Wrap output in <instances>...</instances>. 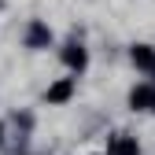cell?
<instances>
[{
    "label": "cell",
    "mask_w": 155,
    "mask_h": 155,
    "mask_svg": "<svg viewBox=\"0 0 155 155\" xmlns=\"http://www.w3.org/2000/svg\"><path fill=\"white\" fill-rule=\"evenodd\" d=\"M74 96V78H63V81H55V85H48V92H45V100L48 104H67Z\"/></svg>",
    "instance_id": "obj_3"
},
{
    "label": "cell",
    "mask_w": 155,
    "mask_h": 155,
    "mask_svg": "<svg viewBox=\"0 0 155 155\" xmlns=\"http://www.w3.org/2000/svg\"><path fill=\"white\" fill-rule=\"evenodd\" d=\"M133 63L140 70H155V48L151 45H133Z\"/></svg>",
    "instance_id": "obj_6"
},
{
    "label": "cell",
    "mask_w": 155,
    "mask_h": 155,
    "mask_svg": "<svg viewBox=\"0 0 155 155\" xmlns=\"http://www.w3.org/2000/svg\"><path fill=\"white\" fill-rule=\"evenodd\" d=\"M129 107L133 111H148V107H155V89L151 85H137L129 92Z\"/></svg>",
    "instance_id": "obj_4"
},
{
    "label": "cell",
    "mask_w": 155,
    "mask_h": 155,
    "mask_svg": "<svg viewBox=\"0 0 155 155\" xmlns=\"http://www.w3.org/2000/svg\"><path fill=\"white\" fill-rule=\"evenodd\" d=\"M48 45H52V30L45 22H30V30H26V48H48Z\"/></svg>",
    "instance_id": "obj_1"
},
{
    "label": "cell",
    "mask_w": 155,
    "mask_h": 155,
    "mask_svg": "<svg viewBox=\"0 0 155 155\" xmlns=\"http://www.w3.org/2000/svg\"><path fill=\"white\" fill-rule=\"evenodd\" d=\"M0 137H4V126H0Z\"/></svg>",
    "instance_id": "obj_7"
},
{
    "label": "cell",
    "mask_w": 155,
    "mask_h": 155,
    "mask_svg": "<svg viewBox=\"0 0 155 155\" xmlns=\"http://www.w3.org/2000/svg\"><path fill=\"white\" fill-rule=\"evenodd\" d=\"M63 63H67L70 70H85L89 55H85V48H81V45H67V48H63Z\"/></svg>",
    "instance_id": "obj_5"
},
{
    "label": "cell",
    "mask_w": 155,
    "mask_h": 155,
    "mask_svg": "<svg viewBox=\"0 0 155 155\" xmlns=\"http://www.w3.org/2000/svg\"><path fill=\"white\" fill-rule=\"evenodd\" d=\"M107 155H140V144H137V137H126V133H118V137H111Z\"/></svg>",
    "instance_id": "obj_2"
}]
</instances>
